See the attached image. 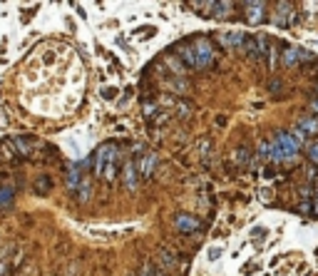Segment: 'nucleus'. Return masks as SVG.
I'll return each mask as SVG.
<instances>
[{
    "label": "nucleus",
    "mask_w": 318,
    "mask_h": 276,
    "mask_svg": "<svg viewBox=\"0 0 318 276\" xmlns=\"http://www.w3.org/2000/svg\"><path fill=\"white\" fill-rule=\"evenodd\" d=\"M117 157H119V147L117 142H107V144H100L97 152H95V160H92V167H95V174L105 182H114L117 177Z\"/></svg>",
    "instance_id": "obj_1"
},
{
    "label": "nucleus",
    "mask_w": 318,
    "mask_h": 276,
    "mask_svg": "<svg viewBox=\"0 0 318 276\" xmlns=\"http://www.w3.org/2000/svg\"><path fill=\"white\" fill-rule=\"evenodd\" d=\"M191 48L196 53V70H207L216 62V48L207 35H196L191 40Z\"/></svg>",
    "instance_id": "obj_2"
},
{
    "label": "nucleus",
    "mask_w": 318,
    "mask_h": 276,
    "mask_svg": "<svg viewBox=\"0 0 318 276\" xmlns=\"http://www.w3.org/2000/svg\"><path fill=\"white\" fill-rule=\"evenodd\" d=\"M174 229L179 234H199L204 229V224L199 217H194L189 212H179V214H174Z\"/></svg>",
    "instance_id": "obj_3"
},
{
    "label": "nucleus",
    "mask_w": 318,
    "mask_h": 276,
    "mask_svg": "<svg viewBox=\"0 0 318 276\" xmlns=\"http://www.w3.org/2000/svg\"><path fill=\"white\" fill-rule=\"evenodd\" d=\"M273 142H276L278 147H281V149L286 152V157H289L291 162H293L296 157H298L301 142L296 139V135H293V132H286V130H278V132H276V137H273Z\"/></svg>",
    "instance_id": "obj_4"
},
{
    "label": "nucleus",
    "mask_w": 318,
    "mask_h": 276,
    "mask_svg": "<svg viewBox=\"0 0 318 276\" xmlns=\"http://www.w3.org/2000/svg\"><path fill=\"white\" fill-rule=\"evenodd\" d=\"M241 8L246 10V20L251 25H261L266 20V3L264 0H251V3H244Z\"/></svg>",
    "instance_id": "obj_5"
},
{
    "label": "nucleus",
    "mask_w": 318,
    "mask_h": 276,
    "mask_svg": "<svg viewBox=\"0 0 318 276\" xmlns=\"http://www.w3.org/2000/svg\"><path fill=\"white\" fill-rule=\"evenodd\" d=\"M139 167H137V162L134 160H127L125 162V167H122V184H125V189H130V192H134L137 187H139Z\"/></svg>",
    "instance_id": "obj_6"
},
{
    "label": "nucleus",
    "mask_w": 318,
    "mask_h": 276,
    "mask_svg": "<svg viewBox=\"0 0 318 276\" xmlns=\"http://www.w3.org/2000/svg\"><path fill=\"white\" fill-rule=\"evenodd\" d=\"M296 20V13H293V5L291 3H278L276 5V13H273V23L278 28H291Z\"/></svg>",
    "instance_id": "obj_7"
},
{
    "label": "nucleus",
    "mask_w": 318,
    "mask_h": 276,
    "mask_svg": "<svg viewBox=\"0 0 318 276\" xmlns=\"http://www.w3.org/2000/svg\"><path fill=\"white\" fill-rule=\"evenodd\" d=\"M244 32H238V30H229V32H219L216 35V43L221 45V48H226V50H238L244 45Z\"/></svg>",
    "instance_id": "obj_8"
},
{
    "label": "nucleus",
    "mask_w": 318,
    "mask_h": 276,
    "mask_svg": "<svg viewBox=\"0 0 318 276\" xmlns=\"http://www.w3.org/2000/svg\"><path fill=\"white\" fill-rule=\"evenodd\" d=\"M137 167H139V177H142V179H149V177L154 174V169H157V152H152V149L144 152Z\"/></svg>",
    "instance_id": "obj_9"
},
{
    "label": "nucleus",
    "mask_w": 318,
    "mask_h": 276,
    "mask_svg": "<svg viewBox=\"0 0 318 276\" xmlns=\"http://www.w3.org/2000/svg\"><path fill=\"white\" fill-rule=\"evenodd\" d=\"M82 179H85L82 167H70V169H67V177H65L67 192H70V194H77V189H80V184H82Z\"/></svg>",
    "instance_id": "obj_10"
},
{
    "label": "nucleus",
    "mask_w": 318,
    "mask_h": 276,
    "mask_svg": "<svg viewBox=\"0 0 318 276\" xmlns=\"http://www.w3.org/2000/svg\"><path fill=\"white\" fill-rule=\"evenodd\" d=\"M159 261H162V269L167 271H172L177 264H179V256H177V251L174 249H167V247H162V249H159Z\"/></svg>",
    "instance_id": "obj_11"
},
{
    "label": "nucleus",
    "mask_w": 318,
    "mask_h": 276,
    "mask_svg": "<svg viewBox=\"0 0 318 276\" xmlns=\"http://www.w3.org/2000/svg\"><path fill=\"white\" fill-rule=\"evenodd\" d=\"M177 50H179L177 55L182 57V62H184V67H191V70H196V53H194V48H191V43H189V45H184V43H182V45H179Z\"/></svg>",
    "instance_id": "obj_12"
},
{
    "label": "nucleus",
    "mask_w": 318,
    "mask_h": 276,
    "mask_svg": "<svg viewBox=\"0 0 318 276\" xmlns=\"http://www.w3.org/2000/svg\"><path fill=\"white\" fill-rule=\"evenodd\" d=\"M298 130H301L303 135H316V132H318V117H316V114L301 117V120H298Z\"/></svg>",
    "instance_id": "obj_13"
},
{
    "label": "nucleus",
    "mask_w": 318,
    "mask_h": 276,
    "mask_svg": "<svg viewBox=\"0 0 318 276\" xmlns=\"http://www.w3.org/2000/svg\"><path fill=\"white\" fill-rule=\"evenodd\" d=\"M13 199H15V189L8 187V184H3V187H0V212L10 209V207H13Z\"/></svg>",
    "instance_id": "obj_14"
},
{
    "label": "nucleus",
    "mask_w": 318,
    "mask_h": 276,
    "mask_svg": "<svg viewBox=\"0 0 318 276\" xmlns=\"http://www.w3.org/2000/svg\"><path fill=\"white\" fill-rule=\"evenodd\" d=\"M284 65L286 67H298L301 65V48H284Z\"/></svg>",
    "instance_id": "obj_15"
},
{
    "label": "nucleus",
    "mask_w": 318,
    "mask_h": 276,
    "mask_svg": "<svg viewBox=\"0 0 318 276\" xmlns=\"http://www.w3.org/2000/svg\"><path fill=\"white\" fill-rule=\"evenodd\" d=\"M244 50H246V55L256 62L259 57H261V50H259V40H256V37H251V35H246L244 37V45H241Z\"/></svg>",
    "instance_id": "obj_16"
},
{
    "label": "nucleus",
    "mask_w": 318,
    "mask_h": 276,
    "mask_svg": "<svg viewBox=\"0 0 318 276\" xmlns=\"http://www.w3.org/2000/svg\"><path fill=\"white\" fill-rule=\"evenodd\" d=\"M77 202L80 204H87V199L92 196V182H90V177L85 174V179H82V184H80V189H77Z\"/></svg>",
    "instance_id": "obj_17"
},
{
    "label": "nucleus",
    "mask_w": 318,
    "mask_h": 276,
    "mask_svg": "<svg viewBox=\"0 0 318 276\" xmlns=\"http://www.w3.org/2000/svg\"><path fill=\"white\" fill-rule=\"evenodd\" d=\"M53 189V179H50V174H40L37 179H35V192L37 194H48Z\"/></svg>",
    "instance_id": "obj_18"
},
{
    "label": "nucleus",
    "mask_w": 318,
    "mask_h": 276,
    "mask_svg": "<svg viewBox=\"0 0 318 276\" xmlns=\"http://www.w3.org/2000/svg\"><path fill=\"white\" fill-rule=\"evenodd\" d=\"M234 8H236L234 3H214L212 18H226V15H231V10H234Z\"/></svg>",
    "instance_id": "obj_19"
},
{
    "label": "nucleus",
    "mask_w": 318,
    "mask_h": 276,
    "mask_svg": "<svg viewBox=\"0 0 318 276\" xmlns=\"http://www.w3.org/2000/svg\"><path fill=\"white\" fill-rule=\"evenodd\" d=\"M303 149H306V157H308V162L318 165V139H308V142L303 144Z\"/></svg>",
    "instance_id": "obj_20"
},
{
    "label": "nucleus",
    "mask_w": 318,
    "mask_h": 276,
    "mask_svg": "<svg viewBox=\"0 0 318 276\" xmlns=\"http://www.w3.org/2000/svg\"><path fill=\"white\" fill-rule=\"evenodd\" d=\"M234 157H236L238 167H249V165H251V154H249V149H246V147H238Z\"/></svg>",
    "instance_id": "obj_21"
},
{
    "label": "nucleus",
    "mask_w": 318,
    "mask_h": 276,
    "mask_svg": "<svg viewBox=\"0 0 318 276\" xmlns=\"http://www.w3.org/2000/svg\"><path fill=\"white\" fill-rule=\"evenodd\" d=\"M157 112H159L157 102H147V105H144V117H147V120H154Z\"/></svg>",
    "instance_id": "obj_22"
},
{
    "label": "nucleus",
    "mask_w": 318,
    "mask_h": 276,
    "mask_svg": "<svg viewBox=\"0 0 318 276\" xmlns=\"http://www.w3.org/2000/svg\"><path fill=\"white\" fill-rule=\"evenodd\" d=\"M199 152H202L204 157L212 152V139H209V137H202V139H199Z\"/></svg>",
    "instance_id": "obj_23"
},
{
    "label": "nucleus",
    "mask_w": 318,
    "mask_h": 276,
    "mask_svg": "<svg viewBox=\"0 0 318 276\" xmlns=\"http://www.w3.org/2000/svg\"><path fill=\"white\" fill-rule=\"evenodd\" d=\"M102 97L105 100H117V87H102Z\"/></svg>",
    "instance_id": "obj_24"
},
{
    "label": "nucleus",
    "mask_w": 318,
    "mask_h": 276,
    "mask_svg": "<svg viewBox=\"0 0 318 276\" xmlns=\"http://www.w3.org/2000/svg\"><path fill=\"white\" fill-rule=\"evenodd\" d=\"M154 274H157V266H154V264H144L142 271H139V276H154Z\"/></svg>",
    "instance_id": "obj_25"
},
{
    "label": "nucleus",
    "mask_w": 318,
    "mask_h": 276,
    "mask_svg": "<svg viewBox=\"0 0 318 276\" xmlns=\"http://www.w3.org/2000/svg\"><path fill=\"white\" fill-rule=\"evenodd\" d=\"M298 214H313V204L311 202H301L298 204Z\"/></svg>",
    "instance_id": "obj_26"
},
{
    "label": "nucleus",
    "mask_w": 318,
    "mask_h": 276,
    "mask_svg": "<svg viewBox=\"0 0 318 276\" xmlns=\"http://www.w3.org/2000/svg\"><path fill=\"white\" fill-rule=\"evenodd\" d=\"M261 199H264V202H271V199H273V189H271V187L261 189Z\"/></svg>",
    "instance_id": "obj_27"
},
{
    "label": "nucleus",
    "mask_w": 318,
    "mask_h": 276,
    "mask_svg": "<svg viewBox=\"0 0 318 276\" xmlns=\"http://www.w3.org/2000/svg\"><path fill=\"white\" fill-rule=\"evenodd\" d=\"M251 236H254V239H264V236H266V229H264V226H256V229L251 231Z\"/></svg>",
    "instance_id": "obj_28"
},
{
    "label": "nucleus",
    "mask_w": 318,
    "mask_h": 276,
    "mask_svg": "<svg viewBox=\"0 0 318 276\" xmlns=\"http://www.w3.org/2000/svg\"><path fill=\"white\" fill-rule=\"evenodd\" d=\"M308 107H311V112L318 117V97H316V100H311V102H308Z\"/></svg>",
    "instance_id": "obj_29"
},
{
    "label": "nucleus",
    "mask_w": 318,
    "mask_h": 276,
    "mask_svg": "<svg viewBox=\"0 0 318 276\" xmlns=\"http://www.w3.org/2000/svg\"><path fill=\"white\" fill-rule=\"evenodd\" d=\"M268 90H271V92H278V90H281V83H278V80H271Z\"/></svg>",
    "instance_id": "obj_30"
},
{
    "label": "nucleus",
    "mask_w": 318,
    "mask_h": 276,
    "mask_svg": "<svg viewBox=\"0 0 318 276\" xmlns=\"http://www.w3.org/2000/svg\"><path fill=\"white\" fill-rule=\"evenodd\" d=\"M219 256H221V249H212V251H209V259H212V261H216Z\"/></svg>",
    "instance_id": "obj_31"
},
{
    "label": "nucleus",
    "mask_w": 318,
    "mask_h": 276,
    "mask_svg": "<svg viewBox=\"0 0 318 276\" xmlns=\"http://www.w3.org/2000/svg\"><path fill=\"white\" fill-rule=\"evenodd\" d=\"M264 177H266V179H273V167H266V169H264Z\"/></svg>",
    "instance_id": "obj_32"
},
{
    "label": "nucleus",
    "mask_w": 318,
    "mask_h": 276,
    "mask_svg": "<svg viewBox=\"0 0 318 276\" xmlns=\"http://www.w3.org/2000/svg\"><path fill=\"white\" fill-rule=\"evenodd\" d=\"M301 194H303V196H313V189H311V187H301Z\"/></svg>",
    "instance_id": "obj_33"
},
{
    "label": "nucleus",
    "mask_w": 318,
    "mask_h": 276,
    "mask_svg": "<svg viewBox=\"0 0 318 276\" xmlns=\"http://www.w3.org/2000/svg\"><path fill=\"white\" fill-rule=\"evenodd\" d=\"M0 127H5V114H3V110H0Z\"/></svg>",
    "instance_id": "obj_34"
},
{
    "label": "nucleus",
    "mask_w": 318,
    "mask_h": 276,
    "mask_svg": "<svg viewBox=\"0 0 318 276\" xmlns=\"http://www.w3.org/2000/svg\"><path fill=\"white\" fill-rule=\"evenodd\" d=\"M154 276H167V271H164V269H157V274H154Z\"/></svg>",
    "instance_id": "obj_35"
},
{
    "label": "nucleus",
    "mask_w": 318,
    "mask_h": 276,
    "mask_svg": "<svg viewBox=\"0 0 318 276\" xmlns=\"http://www.w3.org/2000/svg\"><path fill=\"white\" fill-rule=\"evenodd\" d=\"M313 214H318V202H316V204H313Z\"/></svg>",
    "instance_id": "obj_36"
}]
</instances>
